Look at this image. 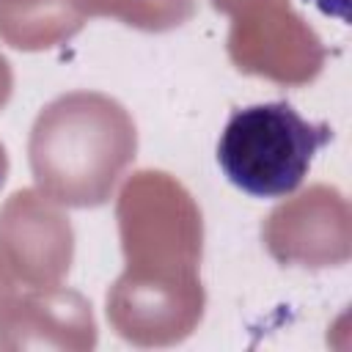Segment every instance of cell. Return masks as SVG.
I'll list each match as a JSON object with an SVG mask.
<instances>
[{"mask_svg": "<svg viewBox=\"0 0 352 352\" xmlns=\"http://www.w3.org/2000/svg\"><path fill=\"white\" fill-rule=\"evenodd\" d=\"M333 140L327 124L305 121L289 102H261L228 116L217 140L226 179L253 198H286L308 176L322 146Z\"/></svg>", "mask_w": 352, "mask_h": 352, "instance_id": "6da1fadb", "label": "cell"}]
</instances>
